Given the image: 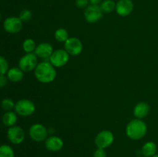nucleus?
I'll return each mask as SVG.
<instances>
[{
  "instance_id": "1",
  "label": "nucleus",
  "mask_w": 158,
  "mask_h": 157,
  "mask_svg": "<svg viewBox=\"0 0 158 157\" xmlns=\"http://www.w3.org/2000/svg\"><path fill=\"white\" fill-rule=\"evenodd\" d=\"M34 75L39 82L47 84L56 79V70L49 61H43L37 65L34 70Z\"/></svg>"
},
{
  "instance_id": "2",
  "label": "nucleus",
  "mask_w": 158,
  "mask_h": 157,
  "mask_svg": "<svg viewBox=\"0 0 158 157\" xmlns=\"http://www.w3.org/2000/svg\"><path fill=\"white\" fill-rule=\"evenodd\" d=\"M148 126L140 119H134L127 125L126 135L132 140H140L146 135Z\"/></svg>"
},
{
  "instance_id": "3",
  "label": "nucleus",
  "mask_w": 158,
  "mask_h": 157,
  "mask_svg": "<svg viewBox=\"0 0 158 157\" xmlns=\"http://www.w3.org/2000/svg\"><path fill=\"white\" fill-rule=\"evenodd\" d=\"M15 112L21 116H30L35 112V106L32 101L26 99L19 100L15 105Z\"/></svg>"
},
{
  "instance_id": "4",
  "label": "nucleus",
  "mask_w": 158,
  "mask_h": 157,
  "mask_svg": "<svg viewBox=\"0 0 158 157\" xmlns=\"http://www.w3.org/2000/svg\"><path fill=\"white\" fill-rule=\"evenodd\" d=\"M38 62V57L35 53H26L20 58L19 61V67L24 72L34 71Z\"/></svg>"
},
{
  "instance_id": "5",
  "label": "nucleus",
  "mask_w": 158,
  "mask_h": 157,
  "mask_svg": "<svg viewBox=\"0 0 158 157\" xmlns=\"http://www.w3.org/2000/svg\"><path fill=\"white\" fill-rule=\"evenodd\" d=\"M103 12L100 5H89L84 9V18L87 22L96 23L103 16Z\"/></svg>"
},
{
  "instance_id": "6",
  "label": "nucleus",
  "mask_w": 158,
  "mask_h": 157,
  "mask_svg": "<svg viewBox=\"0 0 158 157\" xmlns=\"http://www.w3.org/2000/svg\"><path fill=\"white\" fill-rule=\"evenodd\" d=\"M69 60V53L64 49H59L52 52L49 61L55 68H61L66 66Z\"/></svg>"
},
{
  "instance_id": "7",
  "label": "nucleus",
  "mask_w": 158,
  "mask_h": 157,
  "mask_svg": "<svg viewBox=\"0 0 158 157\" xmlns=\"http://www.w3.org/2000/svg\"><path fill=\"white\" fill-rule=\"evenodd\" d=\"M29 135L33 141L41 143L48 138V130L43 125L35 123L29 128Z\"/></svg>"
},
{
  "instance_id": "8",
  "label": "nucleus",
  "mask_w": 158,
  "mask_h": 157,
  "mask_svg": "<svg viewBox=\"0 0 158 157\" xmlns=\"http://www.w3.org/2000/svg\"><path fill=\"white\" fill-rule=\"evenodd\" d=\"M64 49L69 55L77 56L83 52V45L80 38L77 37H69L64 42Z\"/></svg>"
},
{
  "instance_id": "9",
  "label": "nucleus",
  "mask_w": 158,
  "mask_h": 157,
  "mask_svg": "<svg viewBox=\"0 0 158 157\" xmlns=\"http://www.w3.org/2000/svg\"><path fill=\"white\" fill-rule=\"evenodd\" d=\"M114 141V135L110 130H102L96 135L95 145L97 148L106 149L113 144Z\"/></svg>"
},
{
  "instance_id": "10",
  "label": "nucleus",
  "mask_w": 158,
  "mask_h": 157,
  "mask_svg": "<svg viewBox=\"0 0 158 157\" xmlns=\"http://www.w3.org/2000/svg\"><path fill=\"white\" fill-rule=\"evenodd\" d=\"M23 22L19 17H8L3 22V28L5 31L11 34H16L23 29Z\"/></svg>"
},
{
  "instance_id": "11",
  "label": "nucleus",
  "mask_w": 158,
  "mask_h": 157,
  "mask_svg": "<svg viewBox=\"0 0 158 157\" xmlns=\"http://www.w3.org/2000/svg\"><path fill=\"white\" fill-rule=\"evenodd\" d=\"M7 137L12 144L19 145L24 141L26 135L23 128L19 126H13L8 129Z\"/></svg>"
},
{
  "instance_id": "12",
  "label": "nucleus",
  "mask_w": 158,
  "mask_h": 157,
  "mask_svg": "<svg viewBox=\"0 0 158 157\" xmlns=\"http://www.w3.org/2000/svg\"><path fill=\"white\" fill-rule=\"evenodd\" d=\"M53 52V47L52 45L48 42H41L37 45L34 53L38 58H41L43 61H49Z\"/></svg>"
},
{
  "instance_id": "13",
  "label": "nucleus",
  "mask_w": 158,
  "mask_h": 157,
  "mask_svg": "<svg viewBox=\"0 0 158 157\" xmlns=\"http://www.w3.org/2000/svg\"><path fill=\"white\" fill-rule=\"evenodd\" d=\"M134 9V2L132 0H119L116 5V12L117 15L126 17L131 15Z\"/></svg>"
},
{
  "instance_id": "14",
  "label": "nucleus",
  "mask_w": 158,
  "mask_h": 157,
  "mask_svg": "<svg viewBox=\"0 0 158 157\" xmlns=\"http://www.w3.org/2000/svg\"><path fill=\"white\" fill-rule=\"evenodd\" d=\"M63 139L60 137L56 135H51L48 137L45 141V146L46 149L52 152H58L61 150L63 147Z\"/></svg>"
},
{
  "instance_id": "15",
  "label": "nucleus",
  "mask_w": 158,
  "mask_h": 157,
  "mask_svg": "<svg viewBox=\"0 0 158 157\" xmlns=\"http://www.w3.org/2000/svg\"><path fill=\"white\" fill-rule=\"evenodd\" d=\"M150 110H151V107L148 103L145 102H140L134 106L133 113L135 118L143 119L145 117L148 116V114L150 113Z\"/></svg>"
},
{
  "instance_id": "16",
  "label": "nucleus",
  "mask_w": 158,
  "mask_h": 157,
  "mask_svg": "<svg viewBox=\"0 0 158 157\" xmlns=\"http://www.w3.org/2000/svg\"><path fill=\"white\" fill-rule=\"evenodd\" d=\"M6 75L9 81L12 83H18L24 77V72L19 67H12L9 69Z\"/></svg>"
},
{
  "instance_id": "17",
  "label": "nucleus",
  "mask_w": 158,
  "mask_h": 157,
  "mask_svg": "<svg viewBox=\"0 0 158 157\" xmlns=\"http://www.w3.org/2000/svg\"><path fill=\"white\" fill-rule=\"evenodd\" d=\"M17 120H18L17 113L15 112H13V111L6 112L4 113V115H2V121L3 125L8 128L15 126V123H17Z\"/></svg>"
},
{
  "instance_id": "18",
  "label": "nucleus",
  "mask_w": 158,
  "mask_h": 157,
  "mask_svg": "<svg viewBox=\"0 0 158 157\" xmlns=\"http://www.w3.org/2000/svg\"><path fill=\"white\" fill-rule=\"evenodd\" d=\"M157 149V147L156 143L152 141H149L143 144L141 152L144 157H152L156 154Z\"/></svg>"
},
{
  "instance_id": "19",
  "label": "nucleus",
  "mask_w": 158,
  "mask_h": 157,
  "mask_svg": "<svg viewBox=\"0 0 158 157\" xmlns=\"http://www.w3.org/2000/svg\"><path fill=\"white\" fill-rule=\"evenodd\" d=\"M116 5L114 0H103L100 6L103 13H110L116 10Z\"/></svg>"
},
{
  "instance_id": "20",
  "label": "nucleus",
  "mask_w": 158,
  "mask_h": 157,
  "mask_svg": "<svg viewBox=\"0 0 158 157\" xmlns=\"http://www.w3.org/2000/svg\"><path fill=\"white\" fill-rule=\"evenodd\" d=\"M54 37H55V39L59 42H65L69 38V32L64 28H59L55 31Z\"/></svg>"
},
{
  "instance_id": "21",
  "label": "nucleus",
  "mask_w": 158,
  "mask_h": 157,
  "mask_svg": "<svg viewBox=\"0 0 158 157\" xmlns=\"http://www.w3.org/2000/svg\"><path fill=\"white\" fill-rule=\"evenodd\" d=\"M37 45L32 38H26L23 42V49L26 53H34Z\"/></svg>"
},
{
  "instance_id": "22",
  "label": "nucleus",
  "mask_w": 158,
  "mask_h": 157,
  "mask_svg": "<svg viewBox=\"0 0 158 157\" xmlns=\"http://www.w3.org/2000/svg\"><path fill=\"white\" fill-rule=\"evenodd\" d=\"M0 157H15L13 149L6 144L0 146Z\"/></svg>"
},
{
  "instance_id": "23",
  "label": "nucleus",
  "mask_w": 158,
  "mask_h": 157,
  "mask_svg": "<svg viewBox=\"0 0 158 157\" xmlns=\"http://www.w3.org/2000/svg\"><path fill=\"white\" fill-rule=\"evenodd\" d=\"M15 103L12 101L11 99L6 98L2 101L1 106L6 112H9V111H12V109H15Z\"/></svg>"
},
{
  "instance_id": "24",
  "label": "nucleus",
  "mask_w": 158,
  "mask_h": 157,
  "mask_svg": "<svg viewBox=\"0 0 158 157\" xmlns=\"http://www.w3.org/2000/svg\"><path fill=\"white\" fill-rule=\"evenodd\" d=\"M9 62L5 57L0 55V75H6L9 71Z\"/></svg>"
},
{
  "instance_id": "25",
  "label": "nucleus",
  "mask_w": 158,
  "mask_h": 157,
  "mask_svg": "<svg viewBox=\"0 0 158 157\" xmlns=\"http://www.w3.org/2000/svg\"><path fill=\"white\" fill-rule=\"evenodd\" d=\"M32 12H31L29 9H23V10L20 12L19 18L21 19V21L23 22H29V20L32 18Z\"/></svg>"
},
{
  "instance_id": "26",
  "label": "nucleus",
  "mask_w": 158,
  "mask_h": 157,
  "mask_svg": "<svg viewBox=\"0 0 158 157\" xmlns=\"http://www.w3.org/2000/svg\"><path fill=\"white\" fill-rule=\"evenodd\" d=\"M76 6L79 9H86L89 4V0H76Z\"/></svg>"
},
{
  "instance_id": "27",
  "label": "nucleus",
  "mask_w": 158,
  "mask_h": 157,
  "mask_svg": "<svg viewBox=\"0 0 158 157\" xmlns=\"http://www.w3.org/2000/svg\"><path fill=\"white\" fill-rule=\"evenodd\" d=\"M94 157H106V152L104 149L97 148L94 152Z\"/></svg>"
},
{
  "instance_id": "28",
  "label": "nucleus",
  "mask_w": 158,
  "mask_h": 157,
  "mask_svg": "<svg viewBox=\"0 0 158 157\" xmlns=\"http://www.w3.org/2000/svg\"><path fill=\"white\" fill-rule=\"evenodd\" d=\"M9 78L6 75H0V88H3L7 85Z\"/></svg>"
},
{
  "instance_id": "29",
  "label": "nucleus",
  "mask_w": 158,
  "mask_h": 157,
  "mask_svg": "<svg viewBox=\"0 0 158 157\" xmlns=\"http://www.w3.org/2000/svg\"><path fill=\"white\" fill-rule=\"evenodd\" d=\"M90 5H100L103 0H89Z\"/></svg>"
},
{
  "instance_id": "30",
  "label": "nucleus",
  "mask_w": 158,
  "mask_h": 157,
  "mask_svg": "<svg viewBox=\"0 0 158 157\" xmlns=\"http://www.w3.org/2000/svg\"><path fill=\"white\" fill-rule=\"evenodd\" d=\"M152 157H158V154H155V155H154V156H152Z\"/></svg>"
},
{
  "instance_id": "31",
  "label": "nucleus",
  "mask_w": 158,
  "mask_h": 157,
  "mask_svg": "<svg viewBox=\"0 0 158 157\" xmlns=\"http://www.w3.org/2000/svg\"><path fill=\"white\" fill-rule=\"evenodd\" d=\"M0 19H1V12H0Z\"/></svg>"
},
{
  "instance_id": "32",
  "label": "nucleus",
  "mask_w": 158,
  "mask_h": 157,
  "mask_svg": "<svg viewBox=\"0 0 158 157\" xmlns=\"http://www.w3.org/2000/svg\"><path fill=\"white\" fill-rule=\"evenodd\" d=\"M138 157H142V156H138ZM143 157H144V156H143Z\"/></svg>"
},
{
  "instance_id": "33",
  "label": "nucleus",
  "mask_w": 158,
  "mask_h": 157,
  "mask_svg": "<svg viewBox=\"0 0 158 157\" xmlns=\"http://www.w3.org/2000/svg\"><path fill=\"white\" fill-rule=\"evenodd\" d=\"M114 1H115V0H114ZM117 1H119V0H117Z\"/></svg>"
}]
</instances>
